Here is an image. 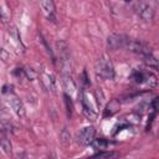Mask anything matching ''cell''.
<instances>
[{"label": "cell", "mask_w": 159, "mask_h": 159, "mask_svg": "<svg viewBox=\"0 0 159 159\" xmlns=\"http://www.w3.org/2000/svg\"><path fill=\"white\" fill-rule=\"evenodd\" d=\"M94 134H96V129L93 125H87L84 128H82V130L77 134V138H76V143L81 147H86V145H89L91 142L93 140L94 138Z\"/></svg>", "instance_id": "4"}, {"label": "cell", "mask_w": 159, "mask_h": 159, "mask_svg": "<svg viewBox=\"0 0 159 159\" xmlns=\"http://www.w3.org/2000/svg\"><path fill=\"white\" fill-rule=\"evenodd\" d=\"M143 60H144L145 65L149 66L150 68H153V70H157V68H158V60L155 58V56L153 55V52H152V53H148V55H145V56H143Z\"/></svg>", "instance_id": "11"}, {"label": "cell", "mask_w": 159, "mask_h": 159, "mask_svg": "<svg viewBox=\"0 0 159 159\" xmlns=\"http://www.w3.org/2000/svg\"><path fill=\"white\" fill-rule=\"evenodd\" d=\"M41 4V9L43 11V14L46 15V17L51 21H55L56 17V6L53 0H40Z\"/></svg>", "instance_id": "6"}, {"label": "cell", "mask_w": 159, "mask_h": 159, "mask_svg": "<svg viewBox=\"0 0 159 159\" xmlns=\"http://www.w3.org/2000/svg\"><path fill=\"white\" fill-rule=\"evenodd\" d=\"M130 42V37L123 34H112L107 37V46L109 50L127 48Z\"/></svg>", "instance_id": "2"}, {"label": "cell", "mask_w": 159, "mask_h": 159, "mask_svg": "<svg viewBox=\"0 0 159 159\" xmlns=\"http://www.w3.org/2000/svg\"><path fill=\"white\" fill-rule=\"evenodd\" d=\"M135 10H137L138 16L143 21H145V22L153 21V19H154V9L145 0H139L137 2V5H135Z\"/></svg>", "instance_id": "3"}, {"label": "cell", "mask_w": 159, "mask_h": 159, "mask_svg": "<svg viewBox=\"0 0 159 159\" xmlns=\"http://www.w3.org/2000/svg\"><path fill=\"white\" fill-rule=\"evenodd\" d=\"M93 157H97V158H112V157H117V153H112V152H102V150H99V152L96 153Z\"/></svg>", "instance_id": "16"}, {"label": "cell", "mask_w": 159, "mask_h": 159, "mask_svg": "<svg viewBox=\"0 0 159 159\" xmlns=\"http://www.w3.org/2000/svg\"><path fill=\"white\" fill-rule=\"evenodd\" d=\"M42 82H43V84H45V87H46L47 89H50V91H52V92L55 91V78H53L52 75L43 72V73H42Z\"/></svg>", "instance_id": "10"}, {"label": "cell", "mask_w": 159, "mask_h": 159, "mask_svg": "<svg viewBox=\"0 0 159 159\" xmlns=\"http://www.w3.org/2000/svg\"><path fill=\"white\" fill-rule=\"evenodd\" d=\"M127 48L130 50V51H133V52H135V53H138V55H140V56H145L148 53H152L150 46L148 43L140 41V40L130 39V42H129V45H128Z\"/></svg>", "instance_id": "5"}, {"label": "cell", "mask_w": 159, "mask_h": 159, "mask_svg": "<svg viewBox=\"0 0 159 159\" xmlns=\"http://www.w3.org/2000/svg\"><path fill=\"white\" fill-rule=\"evenodd\" d=\"M70 139H71V134H70V132L65 128L63 130H62V133H61V140H62V143H68L70 142Z\"/></svg>", "instance_id": "17"}, {"label": "cell", "mask_w": 159, "mask_h": 159, "mask_svg": "<svg viewBox=\"0 0 159 159\" xmlns=\"http://www.w3.org/2000/svg\"><path fill=\"white\" fill-rule=\"evenodd\" d=\"M62 84L67 93L72 94L76 92V83H75L70 71H62Z\"/></svg>", "instance_id": "8"}, {"label": "cell", "mask_w": 159, "mask_h": 159, "mask_svg": "<svg viewBox=\"0 0 159 159\" xmlns=\"http://www.w3.org/2000/svg\"><path fill=\"white\" fill-rule=\"evenodd\" d=\"M81 102H82V108H83V114L88 118V119H91V120H93L94 118H96V116H97V113H96V109L93 108V106L91 104V102H89V99L87 98V96H86V93L84 92H82V96H81Z\"/></svg>", "instance_id": "7"}, {"label": "cell", "mask_w": 159, "mask_h": 159, "mask_svg": "<svg viewBox=\"0 0 159 159\" xmlns=\"http://www.w3.org/2000/svg\"><path fill=\"white\" fill-rule=\"evenodd\" d=\"M91 144H92V147H93L94 149H97V150H104V149L108 147V142H107L104 138H98V139H94V138H93V140L91 142Z\"/></svg>", "instance_id": "12"}, {"label": "cell", "mask_w": 159, "mask_h": 159, "mask_svg": "<svg viewBox=\"0 0 159 159\" xmlns=\"http://www.w3.org/2000/svg\"><path fill=\"white\" fill-rule=\"evenodd\" d=\"M0 20H4V14H2V10L0 7Z\"/></svg>", "instance_id": "20"}, {"label": "cell", "mask_w": 159, "mask_h": 159, "mask_svg": "<svg viewBox=\"0 0 159 159\" xmlns=\"http://www.w3.org/2000/svg\"><path fill=\"white\" fill-rule=\"evenodd\" d=\"M149 76H150V75H148V73H145V72H142V71H134V72L132 73V78H133L137 83H143V82H145Z\"/></svg>", "instance_id": "13"}, {"label": "cell", "mask_w": 159, "mask_h": 159, "mask_svg": "<svg viewBox=\"0 0 159 159\" xmlns=\"http://www.w3.org/2000/svg\"><path fill=\"white\" fill-rule=\"evenodd\" d=\"M63 98H65V103H66V108H67V109H66V111H67V116L71 117V114H72V109H73L72 99H71V97L68 96V93H65Z\"/></svg>", "instance_id": "15"}, {"label": "cell", "mask_w": 159, "mask_h": 159, "mask_svg": "<svg viewBox=\"0 0 159 159\" xmlns=\"http://www.w3.org/2000/svg\"><path fill=\"white\" fill-rule=\"evenodd\" d=\"M0 60H2L4 62H6L9 60V53L6 52V50H4L2 47H0Z\"/></svg>", "instance_id": "19"}, {"label": "cell", "mask_w": 159, "mask_h": 159, "mask_svg": "<svg viewBox=\"0 0 159 159\" xmlns=\"http://www.w3.org/2000/svg\"><path fill=\"white\" fill-rule=\"evenodd\" d=\"M125 1H130V0H125Z\"/></svg>", "instance_id": "21"}, {"label": "cell", "mask_w": 159, "mask_h": 159, "mask_svg": "<svg viewBox=\"0 0 159 159\" xmlns=\"http://www.w3.org/2000/svg\"><path fill=\"white\" fill-rule=\"evenodd\" d=\"M25 71V75H26V77L29 78V80H35V77H36V73L34 72V70L32 68H26V70H24Z\"/></svg>", "instance_id": "18"}, {"label": "cell", "mask_w": 159, "mask_h": 159, "mask_svg": "<svg viewBox=\"0 0 159 159\" xmlns=\"http://www.w3.org/2000/svg\"><path fill=\"white\" fill-rule=\"evenodd\" d=\"M9 103L11 106V108L14 109V112L19 117H24L25 116V107H24L22 102L19 99V97H16L14 93H10V96H9Z\"/></svg>", "instance_id": "9"}, {"label": "cell", "mask_w": 159, "mask_h": 159, "mask_svg": "<svg viewBox=\"0 0 159 159\" xmlns=\"http://www.w3.org/2000/svg\"><path fill=\"white\" fill-rule=\"evenodd\" d=\"M0 147H1V149H2L6 154H11L12 147H11V143H10V140H9L7 138H5V137L0 138Z\"/></svg>", "instance_id": "14"}, {"label": "cell", "mask_w": 159, "mask_h": 159, "mask_svg": "<svg viewBox=\"0 0 159 159\" xmlns=\"http://www.w3.org/2000/svg\"><path fill=\"white\" fill-rule=\"evenodd\" d=\"M96 73L102 80H113L114 78V67L107 56H102L96 62Z\"/></svg>", "instance_id": "1"}]
</instances>
